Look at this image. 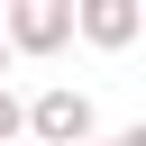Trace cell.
Masks as SVG:
<instances>
[{
  "instance_id": "cell-1",
  "label": "cell",
  "mask_w": 146,
  "mask_h": 146,
  "mask_svg": "<svg viewBox=\"0 0 146 146\" xmlns=\"http://www.w3.org/2000/svg\"><path fill=\"white\" fill-rule=\"evenodd\" d=\"M9 55H64L73 46V0H0Z\"/></svg>"
},
{
  "instance_id": "cell-2",
  "label": "cell",
  "mask_w": 146,
  "mask_h": 146,
  "mask_svg": "<svg viewBox=\"0 0 146 146\" xmlns=\"http://www.w3.org/2000/svg\"><path fill=\"white\" fill-rule=\"evenodd\" d=\"M27 137H46V146H82V137H100V110H91V91H73V82L36 91V100H27Z\"/></svg>"
},
{
  "instance_id": "cell-3",
  "label": "cell",
  "mask_w": 146,
  "mask_h": 146,
  "mask_svg": "<svg viewBox=\"0 0 146 146\" xmlns=\"http://www.w3.org/2000/svg\"><path fill=\"white\" fill-rule=\"evenodd\" d=\"M73 36L100 46V55L137 46V0H73Z\"/></svg>"
},
{
  "instance_id": "cell-4",
  "label": "cell",
  "mask_w": 146,
  "mask_h": 146,
  "mask_svg": "<svg viewBox=\"0 0 146 146\" xmlns=\"http://www.w3.org/2000/svg\"><path fill=\"white\" fill-rule=\"evenodd\" d=\"M18 137H27V100L0 82V146H18Z\"/></svg>"
},
{
  "instance_id": "cell-5",
  "label": "cell",
  "mask_w": 146,
  "mask_h": 146,
  "mask_svg": "<svg viewBox=\"0 0 146 146\" xmlns=\"http://www.w3.org/2000/svg\"><path fill=\"white\" fill-rule=\"evenodd\" d=\"M110 146H146V119H137V128H119V137H110Z\"/></svg>"
},
{
  "instance_id": "cell-6",
  "label": "cell",
  "mask_w": 146,
  "mask_h": 146,
  "mask_svg": "<svg viewBox=\"0 0 146 146\" xmlns=\"http://www.w3.org/2000/svg\"><path fill=\"white\" fill-rule=\"evenodd\" d=\"M137 36H146V0H137Z\"/></svg>"
},
{
  "instance_id": "cell-7",
  "label": "cell",
  "mask_w": 146,
  "mask_h": 146,
  "mask_svg": "<svg viewBox=\"0 0 146 146\" xmlns=\"http://www.w3.org/2000/svg\"><path fill=\"white\" fill-rule=\"evenodd\" d=\"M0 73H9V36H0Z\"/></svg>"
},
{
  "instance_id": "cell-8",
  "label": "cell",
  "mask_w": 146,
  "mask_h": 146,
  "mask_svg": "<svg viewBox=\"0 0 146 146\" xmlns=\"http://www.w3.org/2000/svg\"><path fill=\"white\" fill-rule=\"evenodd\" d=\"M82 146H110V137H82Z\"/></svg>"
}]
</instances>
